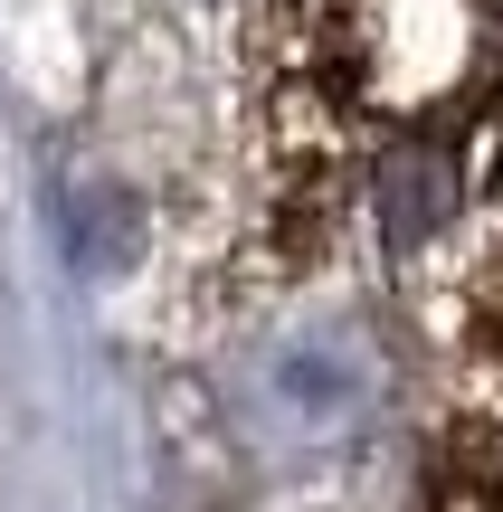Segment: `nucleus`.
<instances>
[{"instance_id":"nucleus-1","label":"nucleus","mask_w":503,"mask_h":512,"mask_svg":"<svg viewBox=\"0 0 503 512\" xmlns=\"http://www.w3.org/2000/svg\"><path fill=\"white\" fill-rule=\"evenodd\" d=\"M380 399V370L361 351V332L342 323H304V332H276L257 351V380H247V408L276 446H342Z\"/></svg>"},{"instance_id":"nucleus-2","label":"nucleus","mask_w":503,"mask_h":512,"mask_svg":"<svg viewBox=\"0 0 503 512\" xmlns=\"http://www.w3.org/2000/svg\"><path fill=\"white\" fill-rule=\"evenodd\" d=\"M67 247H76V266H114L133 247L124 190H67Z\"/></svg>"},{"instance_id":"nucleus-3","label":"nucleus","mask_w":503,"mask_h":512,"mask_svg":"<svg viewBox=\"0 0 503 512\" xmlns=\"http://www.w3.org/2000/svg\"><path fill=\"white\" fill-rule=\"evenodd\" d=\"M437 219H447V162L437 152H409L390 171V238L418 247V228H437Z\"/></svg>"}]
</instances>
